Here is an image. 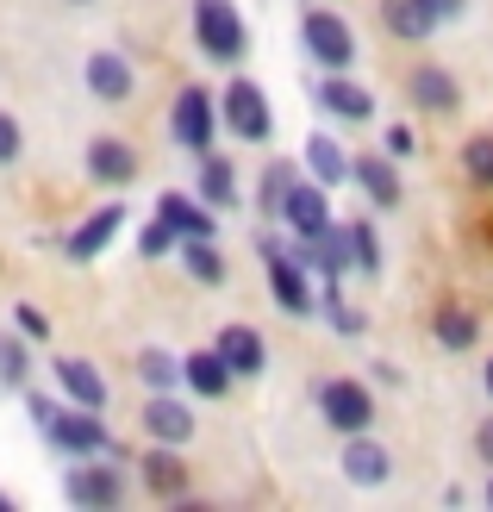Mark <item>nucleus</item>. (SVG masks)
<instances>
[{"instance_id":"1","label":"nucleus","mask_w":493,"mask_h":512,"mask_svg":"<svg viewBox=\"0 0 493 512\" xmlns=\"http://www.w3.org/2000/svg\"><path fill=\"white\" fill-rule=\"evenodd\" d=\"M38 431H44V438L57 444L63 456H107V450H113V431H107V419H100L94 406H57V413H50Z\"/></svg>"},{"instance_id":"2","label":"nucleus","mask_w":493,"mask_h":512,"mask_svg":"<svg viewBox=\"0 0 493 512\" xmlns=\"http://www.w3.org/2000/svg\"><path fill=\"white\" fill-rule=\"evenodd\" d=\"M194 38H200V50L213 63H238L244 57V19H238V7L231 0H194Z\"/></svg>"},{"instance_id":"3","label":"nucleus","mask_w":493,"mask_h":512,"mask_svg":"<svg viewBox=\"0 0 493 512\" xmlns=\"http://www.w3.org/2000/svg\"><path fill=\"white\" fill-rule=\"evenodd\" d=\"M300 38H306V50H313V63L325 69V75H344L350 63H356V38H350V25L337 19V13H325V7H313L300 19Z\"/></svg>"},{"instance_id":"4","label":"nucleus","mask_w":493,"mask_h":512,"mask_svg":"<svg viewBox=\"0 0 493 512\" xmlns=\"http://www.w3.org/2000/svg\"><path fill=\"white\" fill-rule=\"evenodd\" d=\"M169 132L181 150H213V132H219V100L206 94V88H181L175 94V113H169Z\"/></svg>"},{"instance_id":"5","label":"nucleus","mask_w":493,"mask_h":512,"mask_svg":"<svg viewBox=\"0 0 493 512\" xmlns=\"http://www.w3.org/2000/svg\"><path fill=\"white\" fill-rule=\"evenodd\" d=\"M319 413H325V425L331 431H344V438H356V431H369L375 425V394L362 388V381H325L319 388Z\"/></svg>"},{"instance_id":"6","label":"nucleus","mask_w":493,"mask_h":512,"mask_svg":"<svg viewBox=\"0 0 493 512\" xmlns=\"http://www.w3.org/2000/svg\"><path fill=\"white\" fill-rule=\"evenodd\" d=\"M219 107H225V125H231V132H238L244 144H263V138L275 132V119H269V94L256 88V82H244V75L225 88Z\"/></svg>"},{"instance_id":"7","label":"nucleus","mask_w":493,"mask_h":512,"mask_svg":"<svg viewBox=\"0 0 493 512\" xmlns=\"http://www.w3.org/2000/svg\"><path fill=\"white\" fill-rule=\"evenodd\" d=\"M63 494H69L75 506H88V512H113V506L125 500V475H119L113 463H75V469L63 475Z\"/></svg>"},{"instance_id":"8","label":"nucleus","mask_w":493,"mask_h":512,"mask_svg":"<svg viewBox=\"0 0 493 512\" xmlns=\"http://www.w3.org/2000/svg\"><path fill=\"white\" fill-rule=\"evenodd\" d=\"M288 232L300 238V244H313V238H325L331 232V207H325V182H294L288 188V200H281V213H275Z\"/></svg>"},{"instance_id":"9","label":"nucleus","mask_w":493,"mask_h":512,"mask_svg":"<svg viewBox=\"0 0 493 512\" xmlns=\"http://www.w3.org/2000/svg\"><path fill=\"white\" fill-rule=\"evenodd\" d=\"M263 256H269V288H275V300L288 306L294 319H306V313H313V288H306V275H300L306 263H300L288 244H275V238H263Z\"/></svg>"},{"instance_id":"10","label":"nucleus","mask_w":493,"mask_h":512,"mask_svg":"<svg viewBox=\"0 0 493 512\" xmlns=\"http://www.w3.org/2000/svg\"><path fill=\"white\" fill-rule=\"evenodd\" d=\"M119 225H125V207H100V213H88V219L69 232V263H94V256L119 238Z\"/></svg>"},{"instance_id":"11","label":"nucleus","mask_w":493,"mask_h":512,"mask_svg":"<svg viewBox=\"0 0 493 512\" xmlns=\"http://www.w3.org/2000/svg\"><path fill=\"white\" fill-rule=\"evenodd\" d=\"M57 381H63V394L75 406H94V413H107V375H100L88 356H57Z\"/></svg>"},{"instance_id":"12","label":"nucleus","mask_w":493,"mask_h":512,"mask_svg":"<svg viewBox=\"0 0 493 512\" xmlns=\"http://www.w3.org/2000/svg\"><path fill=\"white\" fill-rule=\"evenodd\" d=\"M319 107H325L331 119L362 125V119H375V94H369V88H356L350 75H325V82H319Z\"/></svg>"},{"instance_id":"13","label":"nucleus","mask_w":493,"mask_h":512,"mask_svg":"<svg viewBox=\"0 0 493 512\" xmlns=\"http://www.w3.org/2000/svg\"><path fill=\"white\" fill-rule=\"evenodd\" d=\"M181 381H188V388H194L200 400H219V394H225L238 375H231V363H225V356H219V344H213V350H194V356H181Z\"/></svg>"},{"instance_id":"14","label":"nucleus","mask_w":493,"mask_h":512,"mask_svg":"<svg viewBox=\"0 0 493 512\" xmlns=\"http://www.w3.org/2000/svg\"><path fill=\"white\" fill-rule=\"evenodd\" d=\"M406 88H412V100H419L425 113H456V107H462V88H456V75H450V69H437V63H419Z\"/></svg>"},{"instance_id":"15","label":"nucleus","mask_w":493,"mask_h":512,"mask_svg":"<svg viewBox=\"0 0 493 512\" xmlns=\"http://www.w3.org/2000/svg\"><path fill=\"white\" fill-rule=\"evenodd\" d=\"M219 356L231 363V375H263L269 344H263V331H250V325H225L219 331Z\"/></svg>"},{"instance_id":"16","label":"nucleus","mask_w":493,"mask_h":512,"mask_svg":"<svg viewBox=\"0 0 493 512\" xmlns=\"http://www.w3.org/2000/svg\"><path fill=\"white\" fill-rule=\"evenodd\" d=\"M88 175H94V182L125 188V182L138 175V150L119 144V138H94V144H88Z\"/></svg>"},{"instance_id":"17","label":"nucleus","mask_w":493,"mask_h":512,"mask_svg":"<svg viewBox=\"0 0 493 512\" xmlns=\"http://www.w3.org/2000/svg\"><path fill=\"white\" fill-rule=\"evenodd\" d=\"M132 63L119 57V50H94L88 57V94H100V100H132Z\"/></svg>"},{"instance_id":"18","label":"nucleus","mask_w":493,"mask_h":512,"mask_svg":"<svg viewBox=\"0 0 493 512\" xmlns=\"http://www.w3.org/2000/svg\"><path fill=\"white\" fill-rule=\"evenodd\" d=\"M387 469H394V456H387L375 438H362V431H356V438L344 444V475L356 481V488H381Z\"/></svg>"},{"instance_id":"19","label":"nucleus","mask_w":493,"mask_h":512,"mask_svg":"<svg viewBox=\"0 0 493 512\" xmlns=\"http://www.w3.org/2000/svg\"><path fill=\"white\" fill-rule=\"evenodd\" d=\"M381 25H387L394 38L419 44V38H431V32H437L444 19H437V13L425 7V0H381Z\"/></svg>"},{"instance_id":"20","label":"nucleus","mask_w":493,"mask_h":512,"mask_svg":"<svg viewBox=\"0 0 493 512\" xmlns=\"http://www.w3.org/2000/svg\"><path fill=\"white\" fill-rule=\"evenodd\" d=\"M144 431H150L157 444H188V438H194V413H188L181 400L157 394V400L144 406Z\"/></svg>"},{"instance_id":"21","label":"nucleus","mask_w":493,"mask_h":512,"mask_svg":"<svg viewBox=\"0 0 493 512\" xmlns=\"http://www.w3.org/2000/svg\"><path fill=\"white\" fill-rule=\"evenodd\" d=\"M350 182L369 194L381 213L400 207V175H394V163H387V157H356V175H350Z\"/></svg>"},{"instance_id":"22","label":"nucleus","mask_w":493,"mask_h":512,"mask_svg":"<svg viewBox=\"0 0 493 512\" xmlns=\"http://www.w3.org/2000/svg\"><path fill=\"white\" fill-rule=\"evenodd\" d=\"M157 219H169L181 238H213V213H206V200L163 194V200H157Z\"/></svg>"},{"instance_id":"23","label":"nucleus","mask_w":493,"mask_h":512,"mask_svg":"<svg viewBox=\"0 0 493 512\" xmlns=\"http://www.w3.org/2000/svg\"><path fill=\"white\" fill-rule=\"evenodd\" d=\"M144 488H150V494H169V500L188 488V463L175 456V444H163V450L144 456Z\"/></svg>"},{"instance_id":"24","label":"nucleus","mask_w":493,"mask_h":512,"mask_svg":"<svg viewBox=\"0 0 493 512\" xmlns=\"http://www.w3.org/2000/svg\"><path fill=\"white\" fill-rule=\"evenodd\" d=\"M306 169H313V182L337 188V182H350V175H356V157H344L331 138H306Z\"/></svg>"},{"instance_id":"25","label":"nucleus","mask_w":493,"mask_h":512,"mask_svg":"<svg viewBox=\"0 0 493 512\" xmlns=\"http://www.w3.org/2000/svg\"><path fill=\"white\" fill-rule=\"evenodd\" d=\"M200 200H206V207H231V200H238L231 157H219V150H200Z\"/></svg>"},{"instance_id":"26","label":"nucleus","mask_w":493,"mask_h":512,"mask_svg":"<svg viewBox=\"0 0 493 512\" xmlns=\"http://www.w3.org/2000/svg\"><path fill=\"white\" fill-rule=\"evenodd\" d=\"M431 338L444 344V350H469L481 338V319L475 313H462V306H444V313L431 319Z\"/></svg>"},{"instance_id":"27","label":"nucleus","mask_w":493,"mask_h":512,"mask_svg":"<svg viewBox=\"0 0 493 512\" xmlns=\"http://www.w3.org/2000/svg\"><path fill=\"white\" fill-rule=\"evenodd\" d=\"M181 263H188V275L206 281V288H219V281H225V256L213 250V238H188V244H181Z\"/></svg>"},{"instance_id":"28","label":"nucleus","mask_w":493,"mask_h":512,"mask_svg":"<svg viewBox=\"0 0 493 512\" xmlns=\"http://www.w3.org/2000/svg\"><path fill=\"white\" fill-rule=\"evenodd\" d=\"M462 175H469L475 188H493V132H475L462 144Z\"/></svg>"},{"instance_id":"29","label":"nucleus","mask_w":493,"mask_h":512,"mask_svg":"<svg viewBox=\"0 0 493 512\" xmlns=\"http://www.w3.org/2000/svg\"><path fill=\"white\" fill-rule=\"evenodd\" d=\"M138 375L150 381V388H175V381H181V363H175L169 350H157V344H150V350L138 356Z\"/></svg>"},{"instance_id":"30","label":"nucleus","mask_w":493,"mask_h":512,"mask_svg":"<svg viewBox=\"0 0 493 512\" xmlns=\"http://www.w3.org/2000/svg\"><path fill=\"white\" fill-rule=\"evenodd\" d=\"M294 182H300L294 163H269V175H263V213H281V200H288Z\"/></svg>"},{"instance_id":"31","label":"nucleus","mask_w":493,"mask_h":512,"mask_svg":"<svg viewBox=\"0 0 493 512\" xmlns=\"http://www.w3.org/2000/svg\"><path fill=\"white\" fill-rule=\"evenodd\" d=\"M25 344L19 338H0V388H25Z\"/></svg>"},{"instance_id":"32","label":"nucleus","mask_w":493,"mask_h":512,"mask_svg":"<svg viewBox=\"0 0 493 512\" xmlns=\"http://www.w3.org/2000/svg\"><path fill=\"white\" fill-rule=\"evenodd\" d=\"M350 238H356V269H362V275H375V269H381V244H375V232L356 219V225H350Z\"/></svg>"},{"instance_id":"33","label":"nucleus","mask_w":493,"mask_h":512,"mask_svg":"<svg viewBox=\"0 0 493 512\" xmlns=\"http://www.w3.org/2000/svg\"><path fill=\"white\" fill-rule=\"evenodd\" d=\"M175 238H181V232H175V225H169V219H150V225H144V232H138V250H144V256H163V250H169Z\"/></svg>"},{"instance_id":"34","label":"nucleus","mask_w":493,"mask_h":512,"mask_svg":"<svg viewBox=\"0 0 493 512\" xmlns=\"http://www.w3.org/2000/svg\"><path fill=\"white\" fill-rule=\"evenodd\" d=\"M19 150H25V138H19V119H13V113H0V169H7V163H19Z\"/></svg>"},{"instance_id":"35","label":"nucleus","mask_w":493,"mask_h":512,"mask_svg":"<svg viewBox=\"0 0 493 512\" xmlns=\"http://www.w3.org/2000/svg\"><path fill=\"white\" fill-rule=\"evenodd\" d=\"M13 313H19V338H50V313H38L32 300L13 306Z\"/></svg>"},{"instance_id":"36","label":"nucleus","mask_w":493,"mask_h":512,"mask_svg":"<svg viewBox=\"0 0 493 512\" xmlns=\"http://www.w3.org/2000/svg\"><path fill=\"white\" fill-rule=\"evenodd\" d=\"M412 144H419V138H412L406 125H387V138H381V150H387V157H412Z\"/></svg>"},{"instance_id":"37","label":"nucleus","mask_w":493,"mask_h":512,"mask_svg":"<svg viewBox=\"0 0 493 512\" xmlns=\"http://www.w3.org/2000/svg\"><path fill=\"white\" fill-rule=\"evenodd\" d=\"M425 7H431L437 19H456V13H469V0H425Z\"/></svg>"},{"instance_id":"38","label":"nucleus","mask_w":493,"mask_h":512,"mask_svg":"<svg viewBox=\"0 0 493 512\" xmlns=\"http://www.w3.org/2000/svg\"><path fill=\"white\" fill-rule=\"evenodd\" d=\"M475 450H481V463H493V419H481V431H475Z\"/></svg>"},{"instance_id":"39","label":"nucleus","mask_w":493,"mask_h":512,"mask_svg":"<svg viewBox=\"0 0 493 512\" xmlns=\"http://www.w3.org/2000/svg\"><path fill=\"white\" fill-rule=\"evenodd\" d=\"M481 381H487V394H493V363H487V369H481Z\"/></svg>"},{"instance_id":"40","label":"nucleus","mask_w":493,"mask_h":512,"mask_svg":"<svg viewBox=\"0 0 493 512\" xmlns=\"http://www.w3.org/2000/svg\"><path fill=\"white\" fill-rule=\"evenodd\" d=\"M0 512H13V500H7V494H0Z\"/></svg>"},{"instance_id":"41","label":"nucleus","mask_w":493,"mask_h":512,"mask_svg":"<svg viewBox=\"0 0 493 512\" xmlns=\"http://www.w3.org/2000/svg\"><path fill=\"white\" fill-rule=\"evenodd\" d=\"M487 506H493V481H487Z\"/></svg>"},{"instance_id":"42","label":"nucleus","mask_w":493,"mask_h":512,"mask_svg":"<svg viewBox=\"0 0 493 512\" xmlns=\"http://www.w3.org/2000/svg\"><path fill=\"white\" fill-rule=\"evenodd\" d=\"M75 7H88V0H75Z\"/></svg>"}]
</instances>
